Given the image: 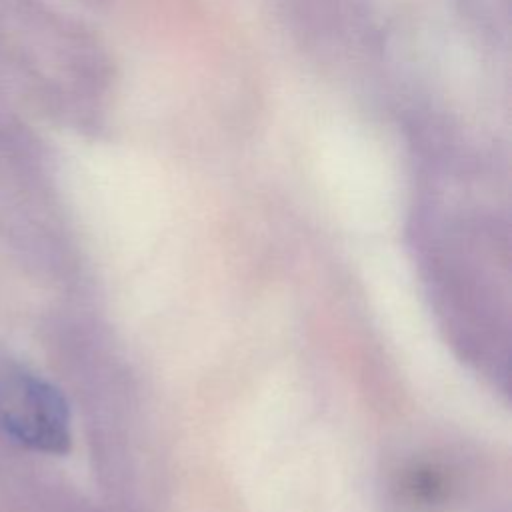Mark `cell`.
<instances>
[{"instance_id": "obj_2", "label": "cell", "mask_w": 512, "mask_h": 512, "mask_svg": "<svg viewBox=\"0 0 512 512\" xmlns=\"http://www.w3.org/2000/svg\"><path fill=\"white\" fill-rule=\"evenodd\" d=\"M444 490V480L438 472L430 468H418L410 472L406 478V492L416 502H430L436 500Z\"/></svg>"}, {"instance_id": "obj_1", "label": "cell", "mask_w": 512, "mask_h": 512, "mask_svg": "<svg viewBox=\"0 0 512 512\" xmlns=\"http://www.w3.org/2000/svg\"><path fill=\"white\" fill-rule=\"evenodd\" d=\"M0 430L24 448L64 454L70 448V410L48 380L6 366L0 368Z\"/></svg>"}]
</instances>
